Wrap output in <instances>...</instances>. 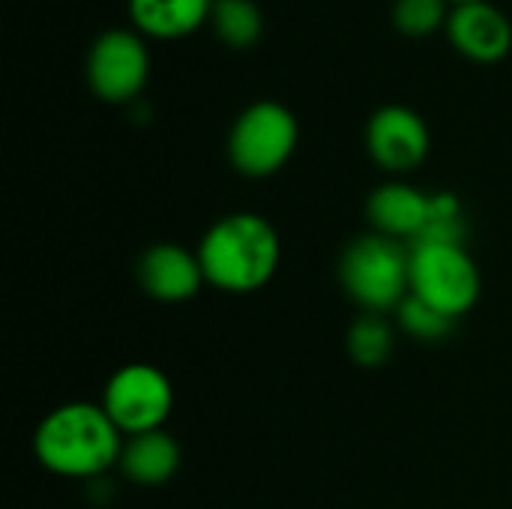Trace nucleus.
<instances>
[{
	"label": "nucleus",
	"instance_id": "f257e3e1",
	"mask_svg": "<svg viewBox=\"0 0 512 509\" xmlns=\"http://www.w3.org/2000/svg\"><path fill=\"white\" fill-rule=\"evenodd\" d=\"M123 441V432L111 423L102 402H66L36 426L33 453L57 477L93 480L120 465Z\"/></svg>",
	"mask_w": 512,
	"mask_h": 509
},
{
	"label": "nucleus",
	"instance_id": "f03ea898",
	"mask_svg": "<svg viewBox=\"0 0 512 509\" xmlns=\"http://www.w3.org/2000/svg\"><path fill=\"white\" fill-rule=\"evenodd\" d=\"M195 252L207 285L225 294H252L276 276L282 243L270 219L240 210L216 219Z\"/></svg>",
	"mask_w": 512,
	"mask_h": 509
},
{
	"label": "nucleus",
	"instance_id": "7ed1b4c3",
	"mask_svg": "<svg viewBox=\"0 0 512 509\" xmlns=\"http://www.w3.org/2000/svg\"><path fill=\"white\" fill-rule=\"evenodd\" d=\"M339 282L366 312L384 315L387 309H399L411 294V246L375 231L363 234L345 246Z\"/></svg>",
	"mask_w": 512,
	"mask_h": 509
},
{
	"label": "nucleus",
	"instance_id": "20e7f679",
	"mask_svg": "<svg viewBox=\"0 0 512 509\" xmlns=\"http://www.w3.org/2000/svg\"><path fill=\"white\" fill-rule=\"evenodd\" d=\"M483 291V276L465 243L420 240L411 243V294L459 321Z\"/></svg>",
	"mask_w": 512,
	"mask_h": 509
},
{
	"label": "nucleus",
	"instance_id": "39448f33",
	"mask_svg": "<svg viewBox=\"0 0 512 509\" xmlns=\"http://www.w3.org/2000/svg\"><path fill=\"white\" fill-rule=\"evenodd\" d=\"M297 117L273 99L252 102L228 132V159L243 177H270L297 150Z\"/></svg>",
	"mask_w": 512,
	"mask_h": 509
},
{
	"label": "nucleus",
	"instance_id": "423d86ee",
	"mask_svg": "<svg viewBox=\"0 0 512 509\" xmlns=\"http://www.w3.org/2000/svg\"><path fill=\"white\" fill-rule=\"evenodd\" d=\"M102 408L123 438L156 432L174 411V384L153 363H126L108 378Z\"/></svg>",
	"mask_w": 512,
	"mask_h": 509
},
{
	"label": "nucleus",
	"instance_id": "0eeeda50",
	"mask_svg": "<svg viewBox=\"0 0 512 509\" xmlns=\"http://www.w3.org/2000/svg\"><path fill=\"white\" fill-rule=\"evenodd\" d=\"M150 78V51L138 30H105L87 54V84L105 102L135 99Z\"/></svg>",
	"mask_w": 512,
	"mask_h": 509
},
{
	"label": "nucleus",
	"instance_id": "6e6552de",
	"mask_svg": "<svg viewBox=\"0 0 512 509\" xmlns=\"http://www.w3.org/2000/svg\"><path fill=\"white\" fill-rule=\"evenodd\" d=\"M432 135L426 120L408 105H384L369 117L366 150L372 162L390 174H408L429 156Z\"/></svg>",
	"mask_w": 512,
	"mask_h": 509
},
{
	"label": "nucleus",
	"instance_id": "1a4fd4ad",
	"mask_svg": "<svg viewBox=\"0 0 512 509\" xmlns=\"http://www.w3.org/2000/svg\"><path fill=\"white\" fill-rule=\"evenodd\" d=\"M135 276L141 291L159 303H186L207 282L198 252L180 243H153L150 249H144Z\"/></svg>",
	"mask_w": 512,
	"mask_h": 509
},
{
	"label": "nucleus",
	"instance_id": "9d476101",
	"mask_svg": "<svg viewBox=\"0 0 512 509\" xmlns=\"http://www.w3.org/2000/svg\"><path fill=\"white\" fill-rule=\"evenodd\" d=\"M444 30L450 45L474 63H498L512 48L510 18L492 0L453 6Z\"/></svg>",
	"mask_w": 512,
	"mask_h": 509
},
{
	"label": "nucleus",
	"instance_id": "9b49d317",
	"mask_svg": "<svg viewBox=\"0 0 512 509\" xmlns=\"http://www.w3.org/2000/svg\"><path fill=\"white\" fill-rule=\"evenodd\" d=\"M366 216L375 234H384L390 240L399 243H417L429 225L432 216V195L402 183V180H390L381 183L378 189H372L369 201H366Z\"/></svg>",
	"mask_w": 512,
	"mask_h": 509
},
{
	"label": "nucleus",
	"instance_id": "f8f14e48",
	"mask_svg": "<svg viewBox=\"0 0 512 509\" xmlns=\"http://www.w3.org/2000/svg\"><path fill=\"white\" fill-rule=\"evenodd\" d=\"M180 459L183 453L174 435H168L165 429H156V432L126 438L117 468L123 471L129 483L156 489V486H165L177 474Z\"/></svg>",
	"mask_w": 512,
	"mask_h": 509
},
{
	"label": "nucleus",
	"instance_id": "ddd939ff",
	"mask_svg": "<svg viewBox=\"0 0 512 509\" xmlns=\"http://www.w3.org/2000/svg\"><path fill=\"white\" fill-rule=\"evenodd\" d=\"M216 0H129V18L141 36L183 39L204 27Z\"/></svg>",
	"mask_w": 512,
	"mask_h": 509
},
{
	"label": "nucleus",
	"instance_id": "4468645a",
	"mask_svg": "<svg viewBox=\"0 0 512 509\" xmlns=\"http://www.w3.org/2000/svg\"><path fill=\"white\" fill-rule=\"evenodd\" d=\"M210 24L228 48H249L264 33V15L252 0H216Z\"/></svg>",
	"mask_w": 512,
	"mask_h": 509
},
{
	"label": "nucleus",
	"instance_id": "2eb2a0df",
	"mask_svg": "<svg viewBox=\"0 0 512 509\" xmlns=\"http://www.w3.org/2000/svg\"><path fill=\"white\" fill-rule=\"evenodd\" d=\"M396 345V330L384 321V315L366 312L348 330V354L363 369H378L390 360Z\"/></svg>",
	"mask_w": 512,
	"mask_h": 509
},
{
	"label": "nucleus",
	"instance_id": "dca6fc26",
	"mask_svg": "<svg viewBox=\"0 0 512 509\" xmlns=\"http://www.w3.org/2000/svg\"><path fill=\"white\" fill-rule=\"evenodd\" d=\"M450 12H453L450 0H396L393 24L399 33H405L411 39H423V36L447 27Z\"/></svg>",
	"mask_w": 512,
	"mask_h": 509
},
{
	"label": "nucleus",
	"instance_id": "f3484780",
	"mask_svg": "<svg viewBox=\"0 0 512 509\" xmlns=\"http://www.w3.org/2000/svg\"><path fill=\"white\" fill-rule=\"evenodd\" d=\"M396 321L417 342H441L456 324L453 318H447L444 312H438L435 306H429L426 300H420L414 294H408L402 300V306L396 309Z\"/></svg>",
	"mask_w": 512,
	"mask_h": 509
},
{
	"label": "nucleus",
	"instance_id": "a211bd4d",
	"mask_svg": "<svg viewBox=\"0 0 512 509\" xmlns=\"http://www.w3.org/2000/svg\"><path fill=\"white\" fill-rule=\"evenodd\" d=\"M453 6H459V3H477V0H450Z\"/></svg>",
	"mask_w": 512,
	"mask_h": 509
}]
</instances>
